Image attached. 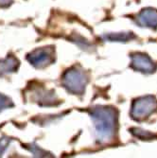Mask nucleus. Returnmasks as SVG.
<instances>
[{"instance_id":"f257e3e1","label":"nucleus","mask_w":157,"mask_h":158,"mask_svg":"<svg viewBox=\"0 0 157 158\" xmlns=\"http://www.w3.org/2000/svg\"><path fill=\"white\" fill-rule=\"evenodd\" d=\"M90 116L94 123L97 139L102 143L110 141L116 131V110L107 106H96L90 111Z\"/></svg>"},{"instance_id":"f03ea898","label":"nucleus","mask_w":157,"mask_h":158,"mask_svg":"<svg viewBox=\"0 0 157 158\" xmlns=\"http://www.w3.org/2000/svg\"><path fill=\"white\" fill-rule=\"evenodd\" d=\"M62 82L68 92L74 95H82L88 82V78L82 70L73 67L65 71Z\"/></svg>"},{"instance_id":"7ed1b4c3","label":"nucleus","mask_w":157,"mask_h":158,"mask_svg":"<svg viewBox=\"0 0 157 158\" xmlns=\"http://www.w3.org/2000/svg\"><path fill=\"white\" fill-rule=\"evenodd\" d=\"M157 106V102L152 96L142 97L133 103L131 114L134 119L141 120L148 118L154 112Z\"/></svg>"},{"instance_id":"20e7f679","label":"nucleus","mask_w":157,"mask_h":158,"mask_svg":"<svg viewBox=\"0 0 157 158\" xmlns=\"http://www.w3.org/2000/svg\"><path fill=\"white\" fill-rule=\"evenodd\" d=\"M27 59L34 67L44 68L54 62V50L50 48H37L28 54Z\"/></svg>"},{"instance_id":"39448f33","label":"nucleus","mask_w":157,"mask_h":158,"mask_svg":"<svg viewBox=\"0 0 157 158\" xmlns=\"http://www.w3.org/2000/svg\"><path fill=\"white\" fill-rule=\"evenodd\" d=\"M132 66L144 73H151L156 68L152 60L143 53H134L132 55Z\"/></svg>"},{"instance_id":"423d86ee","label":"nucleus","mask_w":157,"mask_h":158,"mask_svg":"<svg viewBox=\"0 0 157 158\" xmlns=\"http://www.w3.org/2000/svg\"><path fill=\"white\" fill-rule=\"evenodd\" d=\"M137 22L142 27L155 30L157 28V10L151 8L142 10L137 15Z\"/></svg>"},{"instance_id":"0eeeda50","label":"nucleus","mask_w":157,"mask_h":158,"mask_svg":"<svg viewBox=\"0 0 157 158\" xmlns=\"http://www.w3.org/2000/svg\"><path fill=\"white\" fill-rule=\"evenodd\" d=\"M19 63L18 61L12 56L0 61V75H5L9 73L14 72L18 68Z\"/></svg>"},{"instance_id":"6e6552de","label":"nucleus","mask_w":157,"mask_h":158,"mask_svg":"<svg viewBox=\"0 0 157 158\" xmlns=\"http://www.w3.org/2000/svg\"><path fill=\"white\" fill-rule=\"evenodd\" d=\"M134 36L133 35L132 32H127V33H109L103 36L105 40L111 41V42H126L134 38Z\"/></svg>"},{"instance_id":"1a4fd4ad","label":"nucleus","mask_w":157,"mask_h":158,"mask_svg":"<svg viewBox=\"0 0 157 158\" xmlns=\"http://www.w3.org/2000/svg\"><path fill=\"white\" fill-rule=\"evenodd\" d=\"M11 106H12V102L10 100V98L3 94H0V112Z\"/></svg>"},{"instance_id":"9d476101","label":"nucleus","mask_w":157,"mask_h":158,"mask_svg":"<svg viewBox=\"0 0 157 158\" xmlns=\"http://www.w3.org/2000/svg\"><path fill=\"white\" fill-rule=\"evenodd\" d=\"M10 142V139L8 137L0 138V155H2L4 153V152L7 150V148L9 147Z\"/></svg>"},{"instance_id":"9b49d317","label":"nucleus","mask_w":157,"mask_h":158,"mask_svg":"<svg viewBox=\"0 0 157 158\" xmlns=\"http://www.w3.org/2000/svg\"><path fill=\"white\" fill-rule=\"evenodd\" d=\"M12 2V0H0V6H7L9 4H10Z\"/></svg>"}]
</instances>
